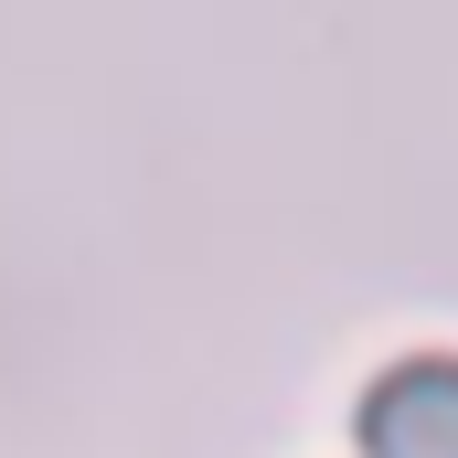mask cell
<instances>
[{"label": "cell", "mask_w": 458, "mask_h": 458, "mask_svg": "<svg viewBox=\"0 0 458 458\" xmlns=\"http://www.w3.org/2000/svg\"><path fill=\"white\" fill-rule=\"evenodd\" d=\"M352 437L362 458H458V352H405L394 373H373Z\"/></svg>", "instance_id": "6da1fadb"}]
</instances>
